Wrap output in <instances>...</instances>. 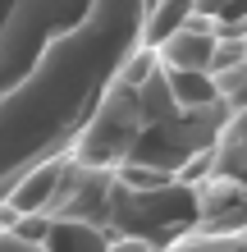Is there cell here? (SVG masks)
<instances>
[{"instance_id": "6da1fadb", "label": "cell", "mask_w": 247, "mask_h": 252, "mask_svg": "<svg viewBox=\"0 0 247 252\" xmlns=\"http://www.w3.org/2000/svg\"><path fill=\"white\" fill-rule=\"evenodd\" d=\"M142 14L147 0H92V14L0 96V206L23 174L74 152L119 64L142 46Z\"/></svg>"}, {"instance_id": "7a4b0ae2", "label": "cell", "mask_w": 247, "mask_h": 252, "mask_svg": "<svg viewBox=\"0 0 247 252\" xmlns=\"http://www.w3.org/2000/svg\"><path fill=\"white\" fill-rule=\"evenodd\" d=\"M114 239L101 225H87V220H69L55 216L46 225V239H41V252H110Z\"/></svg>"}, {"instance_id": "3957f363", "label": "cell", "mask_w": 247, "mask_h": 252, "mask_svg": "<svg viewBox=\"0 0 247 252\" xmlns=\"http://www.w3.org/2000/svg\"><path fill=\"white\" fill-rule=\"evenodd\" d=\"M0 252H41V243H32V239H23L19 229H0Z\"/></svg>"}, {"instance_id": "277c9868", "label": "cell", "mask_w": 247, "mask_h": 252, "mask_svg": "<svg viewBox=\"0 0 247 252\" xmlns=\"http://www.w3.org/2000/svg\"><path fill=\"white\" fill-rule=\"evenodd\" d=\"M110 252H151V248H142V243H114Z\"/></svg>"}]
</instances>
